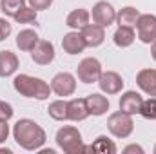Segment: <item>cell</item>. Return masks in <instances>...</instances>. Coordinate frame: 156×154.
I'll return each mask as SVG.
<instances>
[{
	"label": "cell",
	"instance_id": "obj_34",
	"mask_svg": "<svg viewBox=\"0 0 156 154\" xmlns=\"http://www.w3.org/2000/svg\"><path fill=\"white\" fill-rule=\"evenodd\" d=\"M153 151H154V154H156V145H154V149H153Z\"/></svg>",
	"mask_w": 156,
	"mask_h": 154
},
{
	"label": "cell",
	"instance_id": "obj_26",
	"mask_svg": "<svg viewBox=\"0 0 156 154\" xmlns=\"http://www.w3.org/2000/svg\"><path fill=\"white\" fill-rule=\"evenodd\" d=\"M140 114L144 116L145 120H156V96H151V98L142 102Z\"/></svg>",
	"mask_w": 156,
	"mask_h": 154
},
{
	"label": "cell",
	"instance_id": "obj_18",
	"mask_svg": "<svg viewBox=\"0 0 156 154\" xmlns=\"http://www.w3.org/2000/svg\"><path fill=\"white\" fill-rule=\"evenodd\" d=\"M67 114L73 121H83L89 116L85 98H73L71 102H67Z\"/></svg>",
	"mask_w": 156,
	"mask_h": 154
},
{
	"label": "cell",
	"instance_id": "obj_25",
	"mask_svg": "<svg viewBox=\"0 0 156 154\" xmlns=\"http://www.w3.org/2000/svg\"><path fill=\"white\" fill-rule=\"evenodd\" d=\"M13 18H15V22H18V24H33V22H37V9H33L31 5H29V7L24 5Z\"/></svg>",
	"mask_w": 156,
	"mask_h": 154
},
{
	"label": "cell",
	"instance_id": "obj_12",
	"mask_svg": "<svg viewBox=\"0 0 156 154\" xmlns=\"http://www.w3.org/2000/svg\"><path fill=\"white\" fill-rule=\"evenodd\" d=\"M105 27L98 26V24H87L83 29H82V37L87 47H98L104 44L105 40Z\"/></svg>",
	"mask_w": 156,
	"mask_h": 154
},
{
	"label": "cell",
	"instance_id": "obj_10",
	"mask_svg": "<svg viewBox=\"0 0 156 154\" xmlns=\"http://www.w3.org/2000/svg\"><path fill=\"white\" fill-rule=\"evenodd\" d=\"M98 85L105 94H118L123 89V78L118 75L116 71H102L98 78Z\"/></svg>",
	"mask_w": 156,
	"mask_h": 154
},
{
	"label": "cell",
	"instance_id": "obj_20",
	"mask_svg": "<svg viewBox=\"0 0 156 154\" xmlns=\"http://www.w3.org/2000/svg\"><path fill=\"white\" fill-rule=\"evenodd\" d=\"M98 152V154H116V145L113 140H109L107 136H98L94 140V143H91L89 147H85V152Z\"/></svg>",
	"mask_w": 156,
	"mask_h": 154
},
{
	"label": "cell",
	"instance_id": "obj_30",
	"mask_svg": "<svg viewBox=\"0 0 156 154\" xmlns=\"http://www.w3.org/2000/svg\"><path fill=\"white\" fill-rule=\"evenodd\" d=\"M9 136V125L7 121H0V143H4Z\"/></svg>",
	"mask_w": 156,
	"mask_h": 154
},
{
	"label": "cell",
	"instance_id": "obj_14",
	"mask_svg": "<svg viewBox=\"0 0 156 154\" xmlns=\"http://www.w3.org/2000/svg\"><path fill=\"white\" fill-rule=\"evenodd\" d=\"M62 47H64V51H66L67 54H78V53H82L87 45H85V42H83L82 33H78V31H69V33H66L64 38H62Z\"/></svg>",
	"mask_w": 156,
	"mask_h": 154
},
{
	"label": "cell",
	"instance_id": "obj_15",
	"mask_svg": "<svg viewBox=\"0 0 156 154\" xmlns=\"http://www.w3.org/2000/svg\"><path fill=\"white\" fill-rule=\"evenodd\" d=\"M18 65H20V60H18V56L15 53H11L7 49L0 51V76L2 78H7L11 75H15Z\"/></svg>",
	"mask_w": 156,
	"mask_h": 154
},
{
	"label": "cell",
	"instance_id": "obj_7",
	"mask_svg": "<svg viewBox=\"0 0 156 154\" xmlns=\"http://www.w3.org/2000/svg\"><path fill=\"white\" fill-rule=\"evenodd\" d=\"M91 16H93V22H94V24H98V26H102V27H109V26L116 20V11H115V7H113L109 2L102 0V2H96V4L93 5Z\"/></svg>",
	"mask_w": 156,
	"mask_h": 154
},
{
	"label": "cell",
	"instance_id": "obj_28",
	"mask_svg": "<svg viewBox=\"0 0 156 154\" xmlns=\"http://www.w3.org/2000/svg\"><path fill=\"white\" fill-rule=\"evenodd\" d=\"M27 2H29V5H31L33 9H37V11L49 9L51 4H53V0H27Z\"/></svg>",
	"mask_w": 156,
	"mask_h": 154
},
{
	"label": "cell",
	"instance_id": "obj_13",
	"mask_svg": "<svg viewBox=\"0 0 156 154\" xmlns=\"http://www.w3.org/2000/svg\"><path fill=\"white\" fill-rule=\"evenodd\" d=\"M136 83L138 87L149 94V96H156V69H142L136 75Z\"/></svg>",
	"mask_w": 156,
	"mask_h": 154
},
{
	"label": "cell",
	"instance_id": "obj_5",
	"mask_svg": "<svg viewBox=\"0 0 156 154\" xmlns=\"http://www.w3.org/2000/svg\"><path fill=\"white\" fill-rule=\"evenodd\" d=\"M100 75H102V64L96 58H93V56L83 58L76 67V76L83 83H94V82H98Z\"/></svg>",
	"mask_w": 156,
	"mask_h": 154
},
{
	"label": "cell",
	"instance_id": "obj_2",
	"mask_svg": "<svg viewBox=\"0 0 156 154\" xmlns=\"http://www.w3.org/2000/svg\"><path fill=\"white\" fill-rule=\"evenodd\" d=\"M13 87L20 96L26 98H35V100H47L51 94V85L44 82L42 78H35L29 75H16L13 80Z\"/></svg>",
	"mask_w": 156,
	"mask_h": 154
},
{
	"label": "cell",
	"instance_id": "obj_3",
	"mask_svg": "<svg viewBox=\"0 0 156 154\" xmlns=\"http://www.w3.org/2000/svg\"><path fill=\"white\" fill-rule=\"evenodd\" d=\"M56 145L67 154H80L85 152V145L82 140V134L76 127L71 125H64L62 129H58L56 132Z\"/></svg>",
	"mask_w": 156,
	"mask_h": 154
},
{
	"label": "cell",
	"instance_id": "obj_27",
	"mask_svg": "<svg viewBox=\"0 0 156 154\" xmlns=\"http://www.w3.org/2000/svg\"><path fill=\"white\" fill-rule=\"evenodd\" d=\"M13 114H15V111H13L11 103L0 100V121H9L13 118Z\"/></svg>",
	"mask_w": 156,
	"mask_h": 154
},
{
	"label": "cell",
	"instance_id": "obj_29",
	"mask_svg": "<svg viewBox=\"0 0 156 154\" xmlns=\"http://www.w3.org/2000/svg\"><path fill=\"white\" fill-rule=\"evenodd\" d=\"M9 35H11V24L5 18H0V42H4Z\"/></svg>",
	"mask_w": 156,
	"mask_h": 154
},
{
	"label": "cell",
	"instance_id": "obj_16",
	"mask_svg": "<svg viewBox=\"0 0 156 154\" xmlns=\"http://www.w3.org/2000/svg\"><path fill=\"white\" fill-rule=\"evenodd\" d=\"M85 103H87L89 114H93V116H102L109 111V100H107L105 96L98 94V93L89 94V96L85 98Z\"/></svg>",
	"mask_w": 156,
	"mask_h": 154
},
{
	"label": "cell",
	"instance_id": "obj_1",
	"mask_svg": "<svg viewBox=\"0 0 156 154\" xmlns=\"http://www.w3.org/2000/svg\"><path fill=\"white\" fill-rule=\"evenodd\" d=\"M13 138L26 151H40L47 140L45 131L29 118H22L13 125Z\"/></svg>",
	"mask_w": 156,
	"mask_h": 154
},
{
	"label": "cell",
	"instance_id": "obj_23",
	"mask_svg": "<svg viewBox=\"0 0 156 154\" xmlns=\"http://www.w3.org/2000/svg\"><path fill=\"white\" fill-rule=\"evenodd\" d=\"M47 113L53 120L56 121H66L69 120V114H67V102L66 100H56V102H51L49 107H47Z\"/></svg>",
	"mask_w": 156,
	"mask_h": 154
},
{
	"label": "cell",
	"instance_id": "obj_31",
	"mask_svg": "<svg viewBox=\"0 0 156 154\" xmlns=\"http://www.w3.org/2000/svg\"><path fill=\"white\" fill-rule=\"evenodd\" d=\"M131 152H138V154H144V149L140 147V145H127L125 149H123V154H131Z\"/></svg>",
	"mask_w": 156,
	"mask_h": 154
},
{
	"label": "cell",
	"instance_id": "obj_17",
	"mask_svg": "<svg viewBox=\"0 0 156 154\" xmlns=\"http://www.w3.org/2000/svg\"><path fill=\"white\" fill-rule=\"evenodd\" d=\"M89 18H91V13L83 7H78V9H73L67 18H66V26L75 29V31H82L87 24H89Z\"/></svg>",
	"mask_w": 156,
	"mask_h": 154
},
{
	"label": "cell",
	"instance_id": "obj_22",
	"mask_svg": "<svg viewBox=\"0 0 156 154\" xmlns=\"http://www.w3.org/2000/svg\"><path fill=\"white\" fill-rule=\"evenodd\" d=\"M113 40L118 47H129L133 45V42L136 40V35H134V29L133 27H125V26H118V29L113 35Z\"/></svg>",
	"mask_w": 156,
	"mask_h": 154
},
{
	"label": "cell",
	"instance_id": "obj_19",
	"mask_svg": "<svg viewBox=\"0 0 156 154\" xmlns=\"http://www.w3.org/2000/svg\"><path fill=\"white\" fill-rule=\"evenodd\" d=\"M140 18V11L133 5L122 7L116 13V22L118 26H125V27H136V22Z\"/></svg>",
	"mask_w": 156,
	"mask_h": 154
},
{
	"label": "cell",
	"instance_id": "obj_33",
	"mask_svg": "<svg viewBox=\"0 0 156 154\" xmlns=\"http://www.w3.org/2000/svg\"><path fill=\"white\" fill-rule=\"evenodd\" d=\"M0 154H11L9 149H0Z\"/></svg>",
	"mask_w": 156,
	"mask_h": 154
},
{
	"label": "cell",
	"instance_id": "obj_32",
	"mask_svg": "<svg viewBox=\"0 0 156 154\" xmlns=\"http://www.w3.org/2000/svg\"><path fill=\"white\" fill-rule=\"evenodd\" d=\"M151 56H153V60H156V40L153 42V45H151Z\"/></svg>",
	"mask_w": 156,
	"mask_h": 154
},
{
	"label": "cell",
	"instance_id": "obj_6",
	"mask_svg": "<svg viewBox=\"0 0 156 154\" xmlns=\"http://www.w3.org/2000/svg\"><path fill=\"white\" fill-rule=\"evenodd\" d=\"M51 91L56 96H71L76 91V78L67 71L58 73L51 80Z\"/></svg>",
	"mask_w": 156,
	"mask_h": 154
},
{
	"label": "cell",
	"instance_id": "obj_21",
	"mask_svg": "<svg viewBox=\"0 0 156 154\" xmlns=\"http://www.w3.org/2000/svg\"><path fill=\"white\" fill-rule=\"evenodd\" d=\"M38 33L33 31V29H22L18 35H16V47L20 51H31L37 42H38Z\"/></svg>",
	"mask_w": 156,
	"mask_h": 154
},
{
	"label": "cell",
	"instance_id": "obj_4",
	"mask_svg": "<svg viewBox=\"0 0 156 154\" xmlns=\"http://www.w3.org/2000/svg\"><path fill=\"white\" fill-rule=\"evenodd\" d=\"M107 129L113 136L116 138H129L134 131V121H133V116L123 113V111H118L113 113L107 120Z\"/></svg>",
	"mask_w": 156,
	"mask_h": 154
},
{
	"label": "cell",
	"instance_id": "obj_11",
	"mask_svg": "<svg viewBox=\"0 0 156 154\" xmlns=\"http://www.w3.org/2000/svg\"><path fill=\"white\" fill-rule=\"evenodd\" d=\"M142 94L136 91H125L120 96V111L127 113V114H140V107H142Z\"/></svg>",
	"mask_w": 156,
	"mask_h": 154
},
{
	"label": "cell",
	"instance_id": "obj_8",
	"mask_svg": "<svg viewBox=\"0 0 156 154\" xmlns=\"http://www.w3.org/2000/svg\"><path fill=\"white\" fill-rule=\"evenodd\" d=\"M136 29H138V38L144 44H153L156 40V16L154 15H140L138 22H136Z\"/></svg>",
	"mask_w": 156,
	"mask_h": 154
},
{
	"label": "cell",
	"instance_id": "obj_9",
	"mask_svg": "<svg viewBox=\"0 0 156 154\" xmlns=\"http://www.w3.org/2000/svg\"><path fill=\"white\" fill-rule=\"evenodd\" d=\"M31 58L38 65H49L55 60V45L49 40H38L31 49Z\"/></svg>",
	"mask_w": 156,
	"mask_h": 154
},
{
	"label": "cell",
	"instance_id": "obj_24",
	"mask_svg": "<svg viewBox=\"0 0 156 154\" xmlns=\"http://www.w3.org/2000/svg\"><path fill=\"white\" fill-rule=\"evenodd\" d=\"M24 5L26 0H0V9L5 16H15Z\"/></svg>",
	"mask_w": 156,
	"mask_h": 154
}]
</instances>
